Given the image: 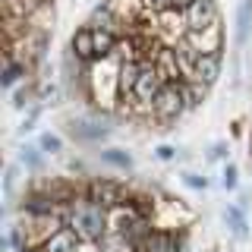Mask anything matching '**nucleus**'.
Listing matches in <instances>:
<instances>
[{
    "label": "nucleus",
    "mask_w": 252,
    "mask_h": 252,
    "mask_svg": "<svg viewBox=\"0 0 252 252\" xmlns=\"http://www.w3.org/2000/svg\"><path fill=\"white\" fill-rule=\"evenodd\" d=\"M63 220H66L69 230L79 233V240H89V243H98L101 236L110 230V211L104 205L92 202V199H76L69 205H63Z\"/></svg>",
    "instance_id": "nucleus-1"
},
{
    "label": "nucleus",
    "mask_w": 252,
    "mask_h": 252,
    "mask_svg": "<svg viewBox=\"0 0 252 252\" xmlns=\"http://www.w3.org/2000/svg\"><path fill=\"white\" fill-rule=\"evenodd\" d=\"M85 199L104 205L107 211H114V208H120V205H126L123 186L114 183V180H89V183H85Z\"/></svg>",
    "instance_id": "nucleus-2"
},
{
    "label": "nucleus",
    "mask_w": 252,
    "mask_h": 252,
    "mask_svg": "<svg viewBox=\"0 0 252 252\" xmlns=\"http://www.w3.org/2000/svg\"><path fill=\"white\" fill-rule=\"evenodd\" d=\"M136 252H186V233L173 230H152L136 246Z\"/></svg>",
    "instance_id": "nucleus-3"
},
{
    "label": "nucleus",
    "mask_w": 252,
    "mask_h": 252,
    "mask_svg": "<svg viewBox=\"0 0 252 252\" xmlns=\"http://www.w3.org/2000/svg\"><path fill=\"white\" fill-rule=\"evenodd\" d=\"M186 44L195 47L199 54H220V47H224V29H220V19L211 22V26H205V29H192L186 35Z\"/></svg>",
    "instance_id": "nucleus-4"
},
{
    "label": "nucleus",
    "mask_w": 252,
    "mask_h": 252,
    "mask_svg": "<svg viewBox=\"0 0 252 252\" xmlns=\"http://www.w3.org/2000/svg\"><path fill=\"white\" fill-rule=\"evenodd\" d=\"M69 51H73V57L79 63H94V60H98V54H94V29L89 26V22L73 32V38H69Z\"/></svg>",
    "instance_id": "nucleus-5"
},
{
    "label": "nucleus",
    "mask_w": 252,
    "mask_h": 252,
    "mask_svg": "<svg viewBox=\"0 0 252 252\" xmlns=\"http://www.w3.org/2000/svg\"><path fill=\"white\" fill-rule=\"evenodd\" d=\"M218 76H220V54H199V57L192 60V69H189L186 79H195V82L211 85Z\"/></svg>",
    "instance_id": "nucleus-6"
},
{
    "label": "nucleus",
    "mask_w": 252,
    "mask_h": 252,
    "mask_svg": "<svg viewBox=\"0 0 252 252\" xmlns=\"http://www.w3.org/2000/svg\"><path fill=\"white\" fill-rule=\"evenodd\" d=\"M89 26L92 29H98V32H110V35H117V38H123V22H120V16H117L114 10H110L107 3H101V6H94L92 16H89Z\"/></svg>",
    "instance_id": "nucleus-7"
},
{
    "label": "nucleus",
    "mask_w": 252,
    "mask_h": 252,
    "mask_svg": "<svg viewBox=\"0 0 252 252\" xmlns=\"http://www.w3.org/2000/svg\"><path fill=\"white\" fill-rule=\"evenodd\" d=\"M220 16H218V6L211 3V0H195L192 6L186 10V26L189 32L192 29H205V26H211V22H218Z\"/></svg>",
    "instance_id": "nucleus-8"
},
{
    "label": "nucleus",
    "mask_w": 252,
    "mask_h": 252,
    "mask_svg": "<svg viewBox=\"0 0 252 252\" xmlns=\"http://www.w3.org/2000/svg\"><path fill=\"white\" fill-rule=\"evenodd\" d=\"M79 233L69 230V227H63V230H57L54 236H47V240L38 246V252H79Z\"/></svg>",
    "instance_id": "nucleus-9"
},
{
    "label": "nucleus",
    "mask_w": 252,
    "mask_h": 252,
    "mask_svg": "<svg viewBox=\"0 0 252 252\" xmlns=\"http://www.w3.org/2000/svg\"><path fill=\"white\" fill-rule=\"evenodd\" d=\"M69 132H73L76 139H82V142H98V139H104L107 136V126H101V123H94V120H73V126H69Z\"/></svg>",
    "instance_id": "nucleus-10"
},
{
    "label": "nucleus",
    "mask_w": 252,
    "mask_h": 252,
    "mask_svg": "<svg viewBox=\"0 0 252 252\" xmlns=\"http://www.w3.org/2000/svg\"><path fill=\"white\" fill-rule=\"evenodd\" d=\"M98 252H136V246H132V243L126 240L123 233L107 230V233L98 240Z\"/></svg>",
    "instance_id": "nucleus-11"
},
{
    "label": "nucleus",
    "mask_w": 252,
    "mask_h": 252,
    "mask_svg": "<svg viewBox=\"0 0 252 252\" xmlns=\"http://www.w3.org/2000/svg\"><path fill=\"white\" fill-rule=\"evenodd\" d=\"M183 98H186V107H199L208 98V85L195 82V79H183Z\"/></svg>",
    "instance_id": "nucleus-12"
},
{
    "label": "nucleus",
    "mask_w": 252,
    "mask_h": 252,
    "mask_svg": "<svg viewBox=\"0 0 252 252\" xmlns=\"http://www.w3.org/2000/svg\"><path fill=\"white\" fill-rule=\"evenodd\" d=\"M249 26H252V0H243L240 13H236V44H246Z\"/></svg>",
    "instance_id": "nucleus-13"
},
{
    "label": "nucleus",
    "mask_w": 252,
    "mask_h": 252,
    "mask_svg": "<svg viewBox=\"0 0 252 252\" xmlns=\"http://www.w3.org/2000/svg\"><path fill=\"white\" fill-rule=\"evenodd\" d=\"M26 73H29V63L26 60H6V69H3V76H0V82L10 89V85H16V79L26 76Z\"/></svg>",
    "instance_id": "nucleus-14"
},
{
    "label": "nucleus",
    "mask_w": 252,
    "mask_h": 252,
    "mask_svg": "<svg viewBox=\"0 0 252 252\" xmlns=\"http://www.w3.org/2000/svg\"><path fill=\"white\" fill-rule=\"evenodd\" d=\"M101 158H104L107 164H114V167H120V170H129L132 167V158L123 152V148H107V152H101Z\"/></svg>",
    "instance_id": "nucleus-15"
},
{
    "label": "nucleus",
    "mask_w": 252,
    "mask_h": 252,
    "mask_svg": "<svg viewBox=\"0 0 252 252\" xmlns=\"http://www.w3.org/2000/svg\"><path fill=\"white\" fill-rule=\"evenodd\" d=\"M224 220H227V227H230L236 236H246V218H243L240 208H227L224 211Z\"/></svg>",
    "instance_id": "nucleus-16"
},
{
    "label": "nucleus",
    "mask_w": 252,
    "mask_h": 252,
    "mask_svg": "<svg viewBox=\"0 0 252 252\" xmlns=\"http://www.w3.org/2000/svg\"><path fill=\"white\" fill-rule=\"evenodd\" d=\"M38 148H41V152H60L63 148V142H60V136H54V132H44L41 139H38Z\"/></svg>",
    "instance_id": "nucleus-17"
},
{
    "label": "nucleus",
    "mask_w": 252,
    "mask_h": 252,
    "mask_svg": "<svg viewBox=\"0 0 252 252\" xmlns=\"http://www.w3.org/2000/svg\"><path fill=\"white\" fill-rule=\"evenodd\" d=\"M22 161H26L29 167H41V152L32 148V145H26V148H22Z\"/></svg>",
    "instance_id": "nucleus-18"
},
{
    "label": "nucleus",
    "mask_w": 252,
    "mask_h": 252,
    "mask_svg": "<svg viewBox=\"0 0 252 252\" xmlns=\"http://www.w3.org/2000/svg\"><path fill=\"white\" fill-rule=\"evenodd\" d=\"M220 186H224V189H233V186H236V167H233V164H227V167H224Z\"/></svg>",
    "instance_id": "nucleus-19"
},
{
    "label": "nucleus",
    "mask_w": 252,
    "mask_h": 252,
    "mask_svg": "<svg viewBox=\"0 0 252 252\" xmlns=\"http://www.w3.org/2000/svg\"><path fill=\"white\" fill-rule=\"evenodd\" d=\"M186 186H192V189H205V186H208V180H205V177H199V173H186Z\"/></svg>",
    "instance_id": "nucleus-20"
},
{
    "label": "nucleus",
    "mask_w": 252,
    "mask_h": 252,
    "mask_svg": "<svg viewBox=\"0 0 252 252\" xmlns=\"http://www.w3.org/2000/svg\"><path fill=\"white\" fill-rule=\"evenodd\" d=\"M16 167H6V177H3V189H6V195H13V186H16Z\"/></svg>",
    "instance_id": "nucleus-21"
},
{
    "label": "nucleus",
    "mask_w": 252,
    "mask_h": 252,
    "mask_svg": "<svg viewBox=\"0 0 252 252\" xmlns=\"http://www.w3.org/2000/svg\"><path fill=\"white\" fill-rule=\"evenodd\" d=\"M173 155H177V148H170V145H161V148H158V158H161V161H170Z\"/></svg>",
    "instance_id": "nucleus-22"
},
{
    "label": "nucleus",
    "mask_w": 252,
    "mask_h": 252,
    "mask_svg": "<svg viewBox=\"0 0 252 252\" xmlns=\"http://www.w3.org/2000/svg\"><path fill=\"white\" fill-rule=\"evenodd\" d=\"M224 152H227V145H224V142H218V145H211V152H208V155H211V158H220Z\"/></svg>",
    "instance_id": "nucleus-23"
},
{
    "label": "nucleus",
    "mask_w": 252,
    "mask_h": 252,
    "mask_svg": "<svg viewBox=\"0 0 252 252\" xmlns=\"http://www.w3.org/2000/svg\"><path fill=\"white\" fill-rule=\"evenodd\" d=\"M192 3H195V0H173V10H183V13H186Z\"/></svg>",
    "instance_id": "nucleus-24"
},
{
    "label": "nucleus",
    "mask_w": 252,
    "mask_h": 252,
    "mask_svg": "<svg viewBox=\"0 0 252 252\" xmlns=\"http://www.w3.org/2000/svg\"><path fill=\"white\" fill-rule=\"evenodd\" d=\"M249 158H252V139H249Z\"/></svg>",
    "instance_id": "nucleus-25"
}]
</instances>
